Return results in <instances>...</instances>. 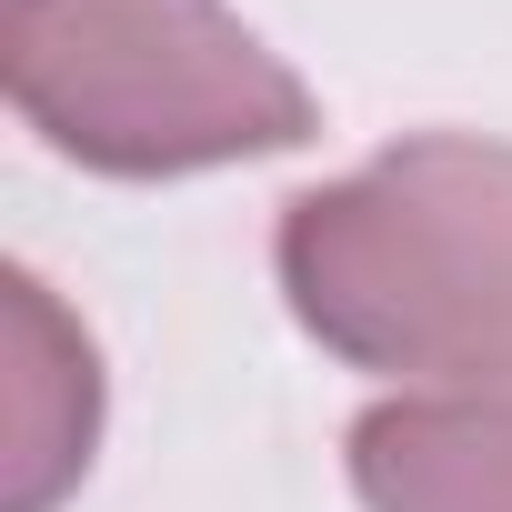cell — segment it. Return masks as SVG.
I'll return each instance as SVG.
<instances>
[{
	"mask_svg": "<svg viewBox=\"0 0 512 512\" xmlns=\"http://www.w3.org/2000/svg\"><path fill=\"white\" fill-rule=\"evenodd\" d=\"M272 272L332 362L402 392H512V141L412 131L282 201Z\"/></svg>",
	"mask_w": 512,
	"mask_h": 512,
	"instance_id": "obj_1",
	"label": "cell"
},
{
	"mask_svg": "<svg viewBox=\"0 0 512 512\" xmlns=\"http://www.w3.org/2000/svg\"><path fill=\"white\" fill-rule=\"evenodd\" d=\"M101 442V352L41 272H0V512H51Z\"/></svg>",
	"mask_w": 512,
	"mask_h": 512,
	"instance_id": "obj_3",
	"label": "cell"
},
{
	"mask_svg": "<svg viewBox=\"0 0 512 512\" xmlns=\"http://www.w3.org/2000/svg\"><path fill=\"white\" fill-rule=\"evenodd\" d=\"M362 512H512V392H402L352 422Z\"/></svg>",
	"mask_w": 512,
	"mask_h": 512,
	"instance_id": "obj_4",
	"label": "cell"
},
{
	"mask_svg": "<svg viewBox=\"0 0 512 512\" xmlns=\"http://www.w3.org/2000/svg\"><path fill=\"white\" fill-rule=\"evenodd\" d=\"M0 81L101 181H181L312 141L302 71L231 0H0Z\"/></svg>",
	"mask_w": 512,
	"mask_h": 512,
	"instance_id": "obj_2",
	"label": "cell"
}]
</instances>
